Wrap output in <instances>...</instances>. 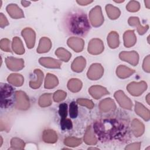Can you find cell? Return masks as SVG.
<instances>
[{
	"mask_svg": "<svg viewBox=\"0 0 150 150\" xmlns=\"http://www.w3.org/2000/svg\"><path fill=\"white\" fill-rule=\"evenodd\" d=\"M128 124L122 120L114 118L103 119L94 124V131L101 141L118 139L128 132Z\"/></svg>",
	"mask_w": 150,
	"mask_h": 150,
	"instance_id": "1",
	"label": "cell"
},
{
	"mask_svg": "<svg viewBox=\"0 0 150 150\" xmlns=\"http://www.w3.org/2000/svg\"><path fill=\"white\" fill-rule=\"evenodd\" d=\"M64 26L69 34L79 36H85L90 29L87 15L80 11L68 13L64 19Z\"/></svg>",
	"mask_w": 150,
	"mask_h": 150,
	"instance_id": "2",
	"label": "cell"
},
{
	"mask_svg": "<svg viewBox=\"0 0 150 150\" xmlns=\"http://www.w3.org/2000/svg\"><path fill=\"white\" fill-rule=\"evenodd\" d=\"M15 107L17 109L25 110L29 107V98L25 93L22 91H17L15 93Z\"/></svg>",
	"mask_w": 150,
	"mask_h": 150,
	"instance_id": "3",
	"label": "cell"
},
{
	"mask_svg": "<svg viewBox=\"0 0 150 150\" xmlns=\"http://www.w3.org/2000/svg\"><path fill=\"white\" fill-rule=\"evenodd\" d=\"M89 18L93 26L98 27L101 25L104 22V17L102 15L101 7L96 6L93 8L89 13Z\"/></svg>",
	"mask_w": 150,
	"mask_h": 150,
	"instance_id": "4",
	"label": "cell"
},
{
	"mask_svg": "<svg viewBox=\"0 0 150 150\" xmlns=\"http://www.w3.org/2000/svg\"><path fill=\"white\" fill-rule=\"evenodd\" d=\"M13 88L7 84H1V105L2 107H6L11 103L8 98L10 97L13 93Z\"/></svg>",
	"mask_w": 150,
	"mask_h": 150,
	"instance_id": "5",
	"label": "cell"
},
{
	"mask_svg": "<svg viewBox=\"0 0 150 150\" xmlns=\"http://www.w3.org/2000/svg\"><path fill=\"white\" fill-rule=\"evenodd\" d=\"M147 88L146 83L145 81L139 83L132 82L127 86V90L131 94L134 96L141 95Z\"/></svg>",
	"mask_w": 150,
	"mask_h": 150,
	"instance_id": "6",
	"label": "cell"
},
{
	"mask_svg": "<svg viewBox=\"0 0 150 150\" xmlns=\"http://www.w3.org/2000/svg\"><path fill=\"white\" fill-rule=\"evenodd\" d=\"M104 69L102 66L98 63L93 64L89 68L87 72V77L93 80H96L102 77Z\"/></svg>",
	"mask_w": 150,
	"mask_h": 150,
	"instance_id": "7",
	"label": "cell"
},
{
	"mask_svg": "<svg viewBox=\"0 0 150 150\" xmlns=\"http://www.w3.org/2000/svg\"><path fill=\"white\" fill-rule=\"evenodd\" d=\"M114 97L121 107L128 110L131 109L132 105V101L127 96H125L122 91L119 90L116 91L114 94Z\"/></svg>",
	"mask_w": 150,
	"mask_h": 150,
	"instance_id": "8",
	"label": "cell"
},
{
	"mask_svg": "<svg viewBox=\"0 0 150 150\" xmlns=\"http://www.w3.org/2000/svg\"><path fill=\"white\" fill-rule=\"evenodd\" d=\"M6 64L9 69L12 71H18L24 66V62L22 59H16L13 57H8L5 59Z\"/></svg>",
	"mask_w": 150,
	"mask_h": 150,
	"instance_id": "9",
	"label": "cell"
},
{
	"mask_svg": "<svg viewBox=\"0 0 150 150\" xmlns=\"http://www.w3.org/2000/svg\"><path fill=\"white\" fill-rule=\"evenodd\" d=\"M104 50L103 42L98 39H93L90 40L88 46V52L92 54L101 53Z\"/></svg>",
	"mask_w": 150,
	"mask_h": 150,
	"instance_id": "10",
	"label": "cell"
},
{
	"mask_svg": "<svg viewBox=\"0 0 150 150\" xmlns=\"http://www.w3.org/2000/svg\"><path fill=\"white\" fill-rule=\"evenodd\" d=\"M120 58L124 61L129 63L133 66H136L139 60L138 54L135 51L122 52L120 53Z\"/></svg>",
	"mask_w": 150,
	"mask_h": 150,
	"instance_id": "11",
	"label": "cell"
},
{
	"mask_svg": "<svg viewBox=\"0 0 150 150\" xmlns=\"http://www.w3.org/2000/svg\"><path fill=\"white\" fill-rule=\"evenodd\" d=\"M22 35L24 38L28 48L33 47L35 42V33L31 28H26L22 31Z\"/></svg>",
	"mask_w": 150,
	"mask_h": 150,
	"instance_id": "12",
	"label": "cell"
},
{
	"mask_svg": "<svg viewBox=\"0 0 150 150\" xmlns=\"http://www.w3.org/2000/svg\"><path fill=\"white\" fill-rule=\"evenodd\" d=\"M39 62L43 66L48 68H60L62 64L60 61L50 57H41Z\"/></svg>",
	"mask_w": 150,
	"mask_h": 150,
	"instance_id": "13",
	"label": "cell"
},
{
	"mask_svg": "<svg viewBox=\"0 0 150 150\" xmlns=\"http://www.w3.org/2000/svg\"><path fill=\"white\" fill-rule=\"evenodd\" d=\"M88 92L95 99H99L103 96L109 94V92L106 90V88L100 86H91L89 88Z\"/></svg>",
	"mask_w": 150,
	"mask_h": 150,
	"instance_id": "14",
	"label": "cell"
},
{
	"mask_svg": "<svg viewBox=\"0 0 150 150\" xmlns=\"http://www.w3.org/2000/svg\"><path fill=\"white\" fill-rule=\"evenodd\" d=\"M6 11L9 15L14 19L21 18L24 16L22 10L16 4H9L6 6Z\"/></svg>",
	"mask_w": 150,
	"mask_h": 150,
	"instance_id": "15",
	"label": "cell"
},
{
	"mask_svg": "<svg viewBox=\"0 0 150 150\" xmlns=\"http://www.w3.org/2000/svg\"><path fill=\"white\" fill-rule=\"evenodd\" d=\"M68 45L75 52H80L84 47V41L79 38H70L67 40Z\"/></svg>",
	"mask_w": 150,
	"mask_h": 150,
	"instance_id": "16",
	"label": "cell"
},
{
	"mask_svg": "<svg viewBox=\"0 0 150 150\" xmlns=\"http://www.w3.org/2000/svg\"><path fill=\"white\" fill-rule=\"evenodd\" d=\"M99 108L102 112H108L111 110H114L116 105L113 100L110 98H105L100 103Z\"/></svg>",
	"mask_w": 150,
	"mask_h": 150,
	"instance_id": "17",
	"label": "cell"
},
{
	"mask_svg": "<svg viewBox=\"0 0 150 150\" xmlns=\"http://www.w3.org/2000/svg\"><path fill=\"white\" fill-rule=\"evenodd\" d=\"M135 111L136 113L141 116L145 121L149 120V111L139 102L135 103Z\"/></svg>",
	"mask_w": 150,
	"mask_h": 150,
	"instance_id": "18",
	"label": "cell"
},
{
	"mask_svg": "<svg viewBox=\"0 0 150 150\" xmlns=\"http://www.w3.org/2000/svg\"><path fill=\"white\" fill-rule=\"evenodd\" d=\"M124 45L127 47H130L135 45L136 36L134 30H127L124 34Z\"/></svg>",
	"mask_w": 150,
	"mask_h": 150,
	"instance_id": "19",
	"label": "cell"
},
{
	"mask_svg": "<svg viewBox=\"0 0 150 150\" xmlns=\"http://www.w3.org/2000/svg\"><path fill=\"white\" fill-rule=\"evenodd\" d=\"M86 66V60L82 56L76 58L71 64V69L76 72H81Z\"/></svg>",
	"mask_w": 150,
	"mask_h": 150,
	"instance_id": "20",
	"label": "cell"
},
{
	"mask_svg": "<svg viewBox=\"0 0 150 150\" xmlns=\"http://www.w3.org/2000/svg\"><path fill=\"white\" fill-rule=\"evenodd\" d=\"M51 42L49 39L46 37H43L40 39L37 52L39 53L47 52L51 48Z\"/></svg>",
	"mask_w": 150,
	"mask_h": 150,
	"instance_id": "21",
	"label": "cell"
},
{
	"mask_svg": "<svg viewBox=\"0 0 150 150\" xmlns=\"http://www.w3.org/2000/svg\"><path fill=\"white\" fill-rule=\"evenodd\" d=\"M128 23L132 26H137V30L140 35H143L148 29V25L142 26L139 23V20L138 17H130L128 19Z\"/></svg>",
	"mask_w": 150,
	"mask_h": 150,
	"instance_id": "22",
	"label": "cell"
},
{
	"mask_svg": "<svg viewBox=\"0 0 150 150\" xmlns=\"http://www.w3.org/2000/svg\"><path fill=\"white\" fill-rule=\"evenodd\" d=\"M131 129L136 137H139L144 133V125L138 120L134 119L131 122Z\"/></svg>",
	"mask_w": 150,
	"mask_h": 150,
	"instance_id": "23",
	"label": "cell"
},
{
	"mask_svg": "<svg viewBox=\"0 0 150 150\" xmlns=\"http://www.w3.org/2000/svg\"><path fill=\"white\" fill-rule=\"evenodd\" d=\"M135 71L134 70L131 69L125 66L120 65L117 67L116 73L120 78L125 79L129 77Z\"/></svg>",
	"mask_w": 150,
	"mask_h": 150,
	"instance_id": "24",
	"label": "cell"
},
{
	"mask_svg": "<svg viewBox=\"0 0 150 150\" xmlns=\"http://www.w3.org/2000/svg\"><path fill=\"white\" fill-rule=\"evenodd\" d=\"M84 140L87 144L94 145L97 143V139L94 135V131H93L91 126L87 127L84 135Z\"/></svg>",
	"mask_w": 150,
	"mask_h": 150,
	"instance_id": "25",
	"label": "cell"
},
{
	"mask_svg": "<svg viewBox=\"0 0 150 150\" xmlns=\"http://www.w3.org/2000/svg\"><path fill=\"white\" fill-rule=\"evenodd\" d=\"M8 81L15 86H21L23 83L24 79L22 75L19 74H11L7 79Z\"/></svg>",
	"mask_w": 150,
	"mask_h": 150,
	"instance_id": "26",
	"label": "cell"
},
{
	"mask_svg": "<svg viewBox=\"0 0 150 150\" xmlns=\"http://www.w3.org/2000/svg\"><path fill=\"white\" fill-rule=\"evenodd\" d=\"M57 134L52 129L45 130L43 134V139L47 143H54L57 141Z\"/></svg>",
	"mask_w": 150,
	"mask_h": 150,
	"instance_id": "27",
	"label": "cell"
},
{
	"mask_svg": "<svg viewBox=\"0 0 150 150\" xmlns=\"http://www.w3.org/2000/svg\"><path fill=\"white\" fill-rule=\"evenodd\" d=\"M58 84L57 78L53 74L48 73L45 79V87L46 88H52L57 86Z\"/></svg>",
	"mask_w": 150,
	"mask_h": 150,
	"instance_id": "28",
	"label": "cell"
},
{
	"mask_svg": "<svg viewBox=\"0 0 150 150\" xmlns=\"http://www.w3.org/2000/svg\"><path fill=\"white\" fill-rule=\"evenodd\" d=\"M105 10L108 16L111 19H115L120 15V11L119 9L111 4H108L106 5Z\"/></svg>",
	"mask_w": 150,
	"mask_h": 150,
	"instance_id": "29",
	"label": "cell"
},
{
	"mask_svg": "<svg viewBox=\"0 0 150 150\" xmlns=\"http://www.w3.org/2000/svg\"><path fill=\"white\" fill-rule=\"evenodd\" d=\"M107 42L111 48L114 49L118 47L119 45V36L118 33L115 32H110L107 37Z\"/></svg>",
	"mask_w": 150,
	"mask_h": 150,
	"instance_id": "30",
	"label": "cell"
},
{
	"mask_svg": "<svg viewBox=\"0 0 150 150\" xmlns=\"http://www.w3.org/2000/svg\"><path fill=\"white\" fill-rule=\"evenodd\" d=\"M12 49L13 51L18 54H22L24 53L25 49L23 45L21 40L18 37L13 38L12 42Z\"/></svg>",
	"mask_w": 150,
	"mask_h": 150,
	"instance_id": "31",
	"label": "cell"
},
{
	"mask_svg": "<svg viewBox=\"0 0 150 150\" xmlns=\"http://www.w3.org/2000/svg\"><path fill=\"white\" fill-rule=\"evenodd\" d=\"M34 73L36 74L37 79L35 81H30L29 82V86L32 88H39L42 83V80L43 77V72L39 69H36L34 70Z\"/></svg>",
	"mask_w": 150,
	"mask_h": 150,
	"instance_id": "32",
	"label": "cell"
},
{
	"mask_svg": "<svg viewBox=\"0 0 150 150\" xmlns=\"http://www.w3.org/2000/svg\"><path fill=\"white\" fill-rule=\"evenodd\" d=\"M82 87L81 81L77 79H70L67 84V87L72 92L76 93L80 90Z\"/></svg>",
	"mask_w": 150,
	"mask_h": 150,
	"instance_id": "33",
	"label": "cell"
},
{
	"mask_svg": "<svg viewBox=\"0 0 150 150\" xmlns=\"http://www.w3.org/2000/svg\"><path fill=\"white\" fill-rule=\"evenodd\" d=\"M55 54L57 57L62 60L64 62H68L70 58L71 57V54L67 50L64 48H58L55 52Z\"/></svg>",
	"mask_w": 150,
	"mask_h": 150,
	"instance_id": "34",
	"label": "cell"
},
{
	"mask_svg": "<svg viewBox=\"0 0 150 150\" xmlns=\"http://www.w3.org/2000/svg\"><path fill=\"white\" fill-rule=\"evenodd\" d=\"M52 95L50 93H45L40 96L39 100V104L42 107L49 106L52 104Z\"/></svg>",
	"mask_w": 150,
	"mask_h": 150,
	"instance_id": "35",
	"label": "cell"
},
{
	"mask_svg": "<svg viewBox=\"0 0 150 150\" xmlns=\"http://www.w3.org/2000/svg\"><path fill=\"white\" fill-rule=\"evenodd\" d=\"M81 143V138L74 137H68L64 139V144L70 146H76Z\"/></svg>",
	"mask_w": 150,
	"mask_h": 150,
	"instance_id": "36",
	"label": "cell"
},
{
	"mask_svg": "<svg viewBox=\"0 0 150 150\" xmlns=\"http://www.w3.org/2000/svg\"><path fill=\"white\" fill-rule=\"evenodd\" d=\"M11 145L12 148H15V149H22L24 147L25 143L23 141L19 138H13L11 139Z\"/></svg>",
	"mask_w": 150,
	"mask_h": 150,
	"instance_id": "37",
	"label": "cell"
},
{
	"mask_svg": "<svg viewBox=\"0 0 150 150\" xmlns=\"http://www.w3.org/2000/svg\"><path fill=\"white\" fill-rule=\"evenodd\" d=\"M127 9L129 12H137L140 8L139 3L136 1H130L126 6Z\"/></svg>",
	"mask_w": 150,
	"mask_h": 150,
	"instance_id": "38",
	"label": "cell"
},
{
	"mask_svg": "<svg viewBox=\"0 0 150 150\" xmlns=\"http://www.w3.org/2000/svg\"><path fill=\"white\" fill-rule=\"evenodd\" d=\"M69 114L70 117L74 118H76L78 115V107L76 103L74 101H72L70 104Z\"/></svg>",
	"mask_w": 150,
	"mask_h": 150,
	"instance_id": "39",
	"label": "cell"
},
{
	"mask_svg": "<svg viewBox=\"0 0 150 150\" xmlns=\"http://www.w3.org/2000/svg\"><path fill=\"white\" fill-rule=\"evenodd\" d=\"M66 97V93L62 90L56 91L53 94V100L56 102H59L63 100Z\"/></svg>",
	"mask_w": 150,
	"mask_h": 150,
	"instance_id": "40",
	"label": "cell"
},
{
	"mask_svg": "<svg viewBox=\"0 0 150 150\" xmlns=\"http://www.w3.org/2000/svg\"><path fill=\"white\" fill-rule=\"evenodd\" d=\"M60 125L62 129L63 130L64 129H71L73 125L71 120L70 119H68L67 118H62L60 120Z\"/></svg>",
	"mask_w": 150,
	"mask_h": 150,
	"instance_id": "41",
	"label": "cell"
},
{
	"mask_svg": "<svg viewBox=\"0 0 150 150\" xmlns=\"http://www.w3.org/2000/svg\"><path fill=\"white\" fill-rule=\"evenodd\" d=\"M77 103L81 105L86 106L88 108H90V109L93 108V107H94L93 103L91 100H89L87 99L79 98L77 100Z\"/></svg>",
	"mask_w": 150,
	"mask_h": 150,
	"instance_id": "42",
	"label": "cell"
},
{
	"mask_svg": "<svg viewBox=\"0 0 150 150\" xmlns=\"http://www.w3.org/2000/svg\"><path fill=\"white\" fill-rule=\"evenodd\" d=\"M1 49L5 52H10V41L8 39H2L0 42Z\"/></svg>",
	"mask_w": 150,
	"mask_h": 150,
	"instance_id": "43",
	"label": "cell"
},
{
	"mask_svg": "<svg viewBox=\"0 0 150 150\" xmlns=\"http://www.w3.org/2000/svg\"><path fill=\"white\" fill-rule=\"evenodd\" d=\"M59 112L62 118H65L67 117V105L66 103H62L59 105Z\"/></svg>",
	"mask_w": 150,
	"mask_h": 150,
	"instance_id": "44",
	"label": "cell"
},
{
	"mask_svg": "<svg viewBox=\"0 0 150 150\" xmlns=\"http://www.w3.org/2000/svg\"><path fill=\"white\" fill-rule=\"evenodd\" d=\"M9 24L8 21L6 19V18L4 15L2 13H0V26L1 28H4L6 26H7Z\"/></svg>",
	"mask_w": 150,
	"mask_h": 150,
	"instance_id": "45",
	"label": "cell"
},
{
	"mask_svg": "<svg viewBox=\"0 0 150 150\" xmlns=\"http://www.w3.org/2000/svg\"><path fill=\"white\" fill-rule=\"evenodd\" d=\"M143 69L144 70L149 73L150 71L149 69V56H147L145 58L144 63H143Z\"/></svg>",
	"mask_w": 150,
	"mask_h": 150,
	"instance_id": "46",
	"label": "cell"
},
{
	"mask_svg": "<svg viewBox=\"0 0 150 150\" xmlns=\"http://www.w3.org/2000/svg\"><path fill=\"white\" fill-rule=\"evenodd\" d=\"M79 5H86L87 4H89L91 2H93V1H87V0H80L76 1Z\"/></svg>",
	"mask_w": 150,
	"mask_h": 150,
	"instance_id": "47",
	"label": "cell"
},
{
	"mask_svg": "<svg viewBox=\"0 0 150 150\" xmlns=\"http://www.w3.org/2000/svg\"><path fill=\"white\" fill-rule=\"evenodd\" d=\"M21 4L22 5L25 6V7H26L28 6H29L30 4V1H21Z\"/></svg>",
	"mask_w": 150,
	"mask_h": 150,
	"instance_id": "48",
	"label": "cell"
},
{
	"mask_svg": "<svg viewBox=\"0 0 150 150\" xmlns=\"http://www.w3.org/2000/svg\"><path fill=\"white\" fill-rule=\"evenodd\" d=\"M144 2H145V6H146V8L149 9L150 7V1L146 0V1H145Z\"/></svg>",
	"mask_w": 150,
	"mask_h": 150,
	"instance_id": "49",
	"label": "cell"
},
{
	"mask_svg": "<svg viewBox=\"0 0 150 150\" xmlns=\"http://www.w3.org/2000/svg\"><path fill=\"white\" fill-rule=\"evenodd\" d=\"M149 94H148L146 96V101H147V103L148 104H149Z\"/></svg>",
	"mask_w": 150,
	"mask_h": 150,
	"instance_id": "50",
	"label": "cell"
},
{
	"mask_svg": "<svg viewBox=\"0 0 150 150\" xmlns=\"http://www.w3.org/2000/svg\"><path fill=\"white\" fill-rule=\"evenodd\" d=\"M124 1H114V2H117V3H120V2H123Z\"/></svg>",
	"mask_w": 150,
	"mask_h": 150,
	"instance_id": "51",
	"label": "cell"
}]
</instances>
